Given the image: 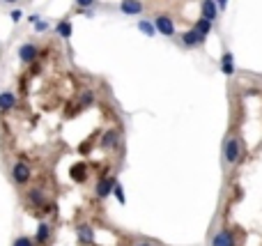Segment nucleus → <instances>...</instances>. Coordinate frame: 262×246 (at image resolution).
Segmentation results:
<instances>
[{
	"label": "nucleus",
	"instance_id": "10",
	"mask_svg": "<svg viewBox=\"0 0 262 246\" xmlns=\"http://www.w3.org/2000/svg\"><path fill=\"white\" fill-rule=\"evenodd\" d=\"M200 14L214 23L219 18V5L214 0H200Z\"/></svg>",
	"mask_w": 262,
	"mask_h": 246
},
{
	"label": "nucleus",
	"instance_id": "16",
	"mask_svg": "<svg viewBox=\"0 0 262 246\" xmlns=\"http://www.w3.org/2000/svg\"><path fill=\"white\" fill-rule=\"evenodd\" d=\"M193 30H195V32H200L203 37H207L209 32H212V21H209V18H205V16H200L198 21L193 23Z\"/></svg>",
	"mask_w": 262,
	"mask_h": 246
},
{
	"label": "nucleus",
	"instance_id": "19",
	"mask_svg": "<svg viewBox=\"0 0 262 246\" xmlns=\"http://www.w3.org/2000/svg\"><path fill=\"white\" fill-rule=\"evenodd\" d=\"M72 180L74 182H85L88 180V168L85 166H74L72 168Z\"/></svg>",
	"mask_w": 262,
	"mask_h": 246
},
{
	"label": "nucleus",
	"instance_id": "7",
	"mask_svg": "<svg viewBox=\"0 0 262 246\" xmlns=\"http://www.w3.org/2000/svg\"><path fill=\"white\" fill-rule=\"evenodd\" d=\"M37 55H39V49H37L32 41H26V44L18 46V60H21V62H26V64L35 62Z\"/></svg>",
	"mask_w": 262,
	"mask_h": 246
},
{
	"label": "nucleus",
	"instance_id": "27",
	"mask_svg": "<svg viewBox=\"0 0 262 246\" xmlns=\"http://www.w3.org/2000/svg\"><path fill=\"white\" fill-rule=\"evenodd\" d=\"M3 3H9V5H16L18 0H3Z\"/></svg>",
	"mask_w": 262,
	"mask_h": 246
},
{
	"label": "nucleus",
	"instance_id": "5",
	"mask_svg": "<svg viewBox=\"0 0 262 246\" xmlns=\"http://www.w3.org/2000/svg\"><path fill=\"white\" fill-rule=\"evenodd\" d=\"M113 187H115V177H108V175H101V180L97 182V189H95V196L99 200H106V198L113 193Z\"/></svg>",
	"mask_w": 262,
	"mask_h": 246
},
{
	"label": "nucleus",
	"instance_id": "28",
	"mask_svg": "<svg viewBox=\"0 0 262 246\" xmlns=\"http://www.w3.org/2000/svg\"><path fill=\"white\" fill-rule=\"evenodd\" d=\"M134 246H152V244H147V242H140V244H134Z\"/></svg>",
	"mask_w": 262,
	"mask_h": 246
},
{
	"label": "nucleus",
	"instance_id": "11",
	"mask_svg": "<svg viewBox=\"0 0 262 246\" xmlns=\"http://www.w3.org/2000/svg\"><path fill=\"white\" fill-rule=\"evenodd\" d=\"M49 242H51V226L46 221H41L35 233V246H46Z\"/></svg>",
	"mask_w": 262,
	"mask_h": 246
},
{
	"label": "nucleus",
	"instance_id": "17",
	"mask_svg": "<svg viewBox=\"0 0 262 246\" xmlns=\"http://www.w3.org/2000/svg\"><path fill=\"white\" fill-rule=\"evenodd\" d=\"M55 32H58L62 39H69L72 37V32H74V28H72V21H60L58 26H55Z\"/></svg>",
	"mask_w": 262,
	"mask_h": 246
},
{
	"label": "nucleus",
	"instance_id": "14",
	"mask_svg": "<svg viewBox=\"0 0 262 246\" xmlns=\"http://www.w3.org/2000/svg\"><path fill=\"white\" fill-rule=\"evenodd\" d=\"M76 233H78V239H81V244H92V242H95V233H92V228L88 223L76 226Z\"/></svg>",
	"mask_w": 262,
	"mask_h": 246
},
{
	"label": "nucleus",
	"instance_id": "15",
	"mask_svg": "<svg viewBox=\"0 0 262 246\" xmlns=\"http://www.w3.org/2000/svg\"><path fill=\"white\" fill-rule=\"evenodd\" d=\"M138 30L143 32L145 37H149V39H154V35H157V28H154V21H147V18H140V21H138Z\"/></svg>",
	"mask_w": 262,
	"mask_h": 246
},
{
	"label": "nucleus",
	"instance_id": "20",
	"mask_svg": "<svg viewBox=\"0 0 262 246\" xmlns=\"http://www.w3.org/2000/svg\"><path fill=\"white\" fill-rule=\"evenodd\" d=\"M95 104V95L92 92H83L81 99H78V108H88V106Z\"/></svg>",
	"mask_w": 262,
	"mask_h": 246
},
{
	"label": "nucleus",
	"instance_id": "2",
	"mask_svg": "<svg viewBox=\"0 0 262 246\" xmlns=\"http://www.w3.org/2000/svg\"><path fill=\"white\" fill-rule=\"evenodd\" d=\"M12 180H14V184H18V187H26V184L32 180V168L26 164V161H16V164L12 166Z\"/></svg>",
	"mask_w": 262,
	"mask_h": 246
},
{
	"label": "nucleus",
	"instance_id": "12",
	"mask_svg": "<svg viewBox=\"0 0 262 246\" xmlns=\"http://www.w3.org/2000/svg\"><path fill=\"white\" fill-rule=\"evenodd\" d=\"M118 143H120V133L115 129H111V131H106L101 136V147L104 150H113V147H118Z\"/></svg>",
	"mask_w": 262,
	"mask_h": 246
},
{
	"label": "nucleus",
	"instance_id": "22",
	"mask_svg": "<svg viewBox=\"0 0 262 246\" xmlns=\"http://www.w3.org/2000/svg\"><path fill=\"white\" fill-rule=\"evenodd\" d=\"M12 246H35V239H30V237H26V235H21V237L14 239Z\"/></svg>",
	"mask_w": 262,
	"mask_h": 246
},
{
	"label": "nucleus",
	"instance_id": "13",
	"mask_svg": "<svg viewBox=\"0 0 262 246\" xmlns=\"http://www.w3.org/2000/svg\"><path fill=\"white\" fill-rule=\"evenodd\" d=\"M14 106H16V95H14V92H0V110L7 113Z\"/></svg>",
	"mask_w": 262,
	"mask_h": 246
},
{
	"label": "nucleus",
	"instance_id": "18",
	"mask_svg": "<svg viewBox=\"0 0 262 246\" xmlns=\"http://www.w3.org/2000/svg\"><path fill=\"white\" fill-rule=\"evenodd\" d=\"M221 72L226 74V76H232L235 74V64H232V53H226L221 58Z\"/></svg>",
	"mask_w": 262,
	"mask_h": 246
},
{
	"label": "nucleus",
	"instance_id": "21",
	"mask_svg": "<svg viewBox=\"0 0 262 246\" xmlns=\"http://www.w3.org/2000/svg\"><path fill=\"white\" fill-rule=\"evenodd\" d=\"M113 196L118 198L120 205H124V203H127V198H124V191H122V184H120V182H115V187H113Z\"/></svg>",
	"mask_w": 262,
	"mask_h": 246
},
{
	"label": "nucleus",
	"instance_id": "26",
	"mask_svg": "<svg viewBox=\"0 0 262 246\" xmlns=\"http://www.w3.org/2000/svg\"><path fill=\"white\" fill-rule=\"evenodd\" d=\"M214 3L219 5V9H226L228 7V0H214Z\"/></svg>",
	"mask_w": 262,
	"mask_h": 246
},
{
	"label": "nucleus",
	"instance_id": "1",
	"mask_svg": "<svg viewBox=\"0 0 262 246\" xmlns=\"http://www.w3.org/2000/svg\"><path fill=\"white\" fill-rule=\"evenodd\" d=\"M239 156H242V141L235 133H228L226 141H223V159H226V164L235 166L239 161Z\"/></svg>",
	"mask_w": 262,
	"mask_h": 246
},
{
	"label": "nucleus",
	"instance_id": "25",
	"mask_svg": "<svg viewBox=\"0 0 262 246\" xmlns=\"http://www.w3.org/2000/svg\"><path fill=\"white\" fill-rule=\"evenodd\" d=\"M21 16H23V14H21V9H12V12H9V18H12L14 23H18V21H21Z\"/></svg>",
	"mask_w": 262,
	"mask_h": 246
},
{
	"label": "nucleus",
	"instance_id": "8",
	"mask_svg": "<svg viewBox=\"0 0 262 246\" xmlns=\"http://www.w3.org/2000/svg\"><path fill=\"white\" fill-rule=\"evenodd\" d=\"M120 12L127 14V16H138V14L145 12L143 0H122L120 3Z\"/></svg>",
	"mask_w": 262,
	"mask_h": 246
},
{
	"label": "nucleus",
	"instance_id": "4",
	"mask_svg": "<svg viewBox=\"0 0 262 246\" xmlns=\"http://www.w3.org/2000/svg\"><path fill=\"white\" fill-rule=\"evenodd\" d=\"M26 205L32 207V210H39V207L46 205V196H44V189L41 187H32L28 189L26 193Z\"/></svg>",
	"mask_w": 262,
	"mask_h": 246
},
{
	"label": "nucleus",
	"instance_id": "23",
	"mask_svg": "<svg viewBox=\"0 0 262 246\" xmlns=\"http://www.w3.org/2000/svg\"><path fill=\"white\" fill-rule=\"evenodd\" d=\"M32 26H35V32H46V30H49V21H44V18L35 21Z\"/></svg>",
	"mask_w": 262,
	"mask_h": 246
},
{
	"label": "nucleus",
	"instance_id": "6",
	"mask_svg": "<svg viewBox=\"0 0 262 246\" xmlns=\"http://www.w3.org/2000/svg\"><path fill=\"white\" fill-rule=\"evenodd\" d=\"M205 39H207V37H203L200 32H195L193 28H191V30H186L184 35H182V46H184V49H200V46L205 44Z\"/></svg>",
	"mask_w": 262,
	"mask_h": 246
},
{
	"label": "nucleus",
	"instance_id": "3",
	"mask_svg": "<svg viewBox=\"0 0 262 246\" xmlns=\"http://www.w3.org/2000/svg\"><path fill=\"white\" fill-rule=\"evenodd\" d=\"M154 28H157V32H161L163 37H175V23H172V18L170 16H166V14H159L157 18H154Z\"/></svg>",
	"mask_w": 262,
	"mask_h": 246
},
{
	"label": "nucleus",
	"instance_id": "24",
	"mask_svg": "<svg viewBox=\"0 0 262 246\" xmlns=\"http://www.w3.org/2000/svg\"><path fill=\"white\" fill-rule=\"evenodd\" d=\"M78 9H90L92 5H95V0H76Z\"/></svg>",
	"mask_w": 262,
	"mask_h": 246
},
{
	"label": "nucleus",
	"instance_id": "9",
	"mask_svg": "<svg viewBox=\"0 0 262 246\" xmlns=\"http://www.w3.org/2000/svg\"><path fill=\"white\" fill-rule=\"evenodd\" d=\"M212 246H237V239H235V235H232L228 228H221L212 237Z\"/></svg>",
	"mask_w": 262,
	"mask_h": 246
}]
</instances>
